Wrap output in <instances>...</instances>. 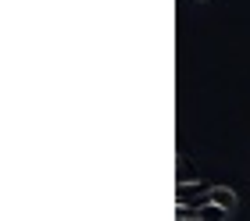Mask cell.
<instances>
[{"mask_svg": "<svg viewBox=\"0 0 250 221\" xmlns=\"http://www.w3.org/2000/svg\"><path fill=\"white\" fill-rule=\"evenodd\" d=\"M208 200H214V203H222L225 211H236V193L229 189V185H211V193H208Z\"/></svg>", "mask_w": 250, "mask_h": 221, "instance_id": "1", "label": "cell"}, {"mask_svg": "<svg viewBox=\"0 0 250 221\" xmlns=\"http://www.w3.org/2000/svg\"><path fill=\"white\" fill-rule=\"evenodd\" d=\"M197 4H208V0H197Z\"/></svg>", "mask_w": 250, "mask_h": 221, "instance_id": "2", "label": "cell"}]
</instances>
